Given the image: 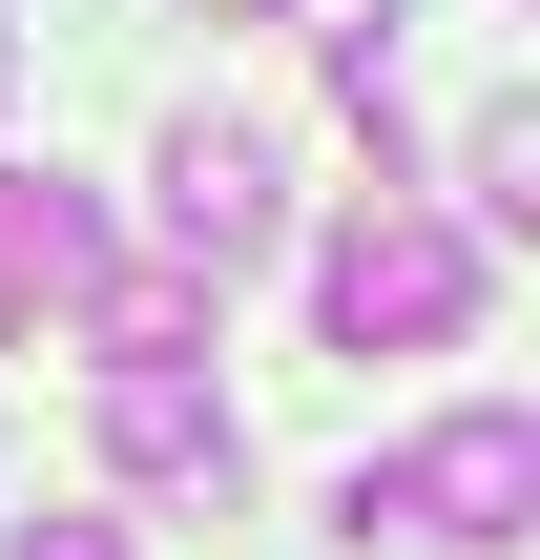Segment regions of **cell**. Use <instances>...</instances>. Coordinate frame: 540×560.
Segmentation results:
<instances>
[{"instance_id":"6da1fadb","label":"cell","mask_w":540,"mask_h":560,"mask_svg":"<svg viewBox=\"0 0 540 560\" xmlns=\"http://www.w3.org/2000/svg\"><path fill=\"white\" fill-rule=\"evenodd\" d=\"M312 332H333V353H458V332H479V249H458L416 187H375V208L312 249Z\"/></svg>"},{"instance_id":"7a4b0ae2","label":"cell","mask_w":540,"mask_h":560,"mask_svg":"<svg viewBox=\"0 0 540 560\" xmlns=\"http://www.w3.org/2000/svg\"><path fill=\"white\" fill-rule=\"evenodd\" d=\"M520 520H540V416L520 395H479V416H437L395 457V540H520Z\"/></svg>"},{"instance_id":"3957f363","label":"cell","mask_w":540,"mask_h":560,"mask_svg":"<svg viewBox=\"0 0 540 560\" xmlns=\"http://www.w3.org/2000/svg\"><path fill=\"white\" fill-rule=\"evenodd\" d=\"M271 229H291V187H271V145L187 104V125H166V270H208V291H229V270H250Z\"/></svg>"},{"instance_id":"277c9868","label":"cell","mask_w":540,"mask_h":560,"mask_svg":"<svg viewBox=\"0 0 540 560\" xmlns=\"http://www.w3.org/2000/svg\"><path fill=\"white\" fill-rule=\"evenodd\" d=\"M229 395L208 374H104V478H146V499H229Z\"/></svg>"},{"instance_id":"5b68a950","label":"cell","mask_w":540,"mask_h":560,"mask_svg":"<svg viewBox=\"0 0 540 560\" xmlns=\"http://www.w3.org/2000/svg\"><path fill=\"white\" fill-rule=\"evenodd\" d=\"M83 270H104V208H83L62 166H0V332H21V312H62Z\"/></svg>"},{"instance_id":"8992f818","label":"cell","mask_w":540,"mask_h":560,"mask_svg":"<svg viewBox=\"0 0 540 560\" xmlns=\"http://www.w3.org/2000/svg\"><path fill=\"white\" fill-rule=\"evenodd\" d=\"M62 312H83L104 374H187V353H208V270H83Z\"/></svg>"},{"instance_id":"52a82bcc","label":"cell","mask_w":540,"mask_h":560,"mask_svg":"<svg viewBox=\"0 0 540 560\" xmlns=\"http://www.w3.org/2000/svg\"><path fill=\"white\" fill-rule=\"evenodd\" d=\"M458 187H479L499 229H540V104H520V83H499V104L458 125Z\"/></svg>"},{"instance_id":"ba28073f","label":"cell","mask_w":540,"mask_h":560,"mask_svg":"<svg viewBox=\"0 0 540 560\" xmlns=\"http://www.w3.org/2000/svg\"><path fill=\"white\" fill-rule=\"evenodd\" d=\"M0 560H125V520H21Z\"/></svg>"},{"instance_id":"9c48e42d","label":"cell","mask_w":540,"mask_h":560,"mask_svg":"<svg viewBox=\"0 0 540 560\" xmlns=\"http://www.w3.org/2000/svg\"><path fill=\"white\" fill-rule=\"evenodd\" d=\"M208 21H291V0H208Z\"/></svg>"},{"instance_id":"30bf717a","label":"cell","mask_w":540,"mask_h":560,"mask_svg":"<svg viewBox=\"0 0 540 560\" xmlns=\"http://www.w3.org/2000/svg\"><path fill=\"white\" fill-rule=\"evenodd\" d=\"M0 83H21V42H0Z\"/></svg>"}]
</instances>
